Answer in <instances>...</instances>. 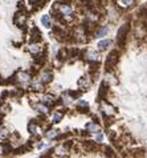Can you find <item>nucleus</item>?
<instances>
[{
    "mask_svg": "<svg viewBox=\"0 0 147 158\" xmlns=\"http://www.w3.org/2000/svg\"><path fill=\"white\" fill-rule=\"evenodd\" d=\"M108 32H109V29H108V28H106V27H103V28H99V29H98L97 32H96V36H97V37H103V36H105Z\"/></svg>",
    "mask_w": 147,
    "mask_h": 158,
    "instance_id": "10",
    "label": "nucleus"
},
{
    "mask_svg": "<svg viewBox=\"0 0 147 158\" xmlns=\"http://www.w3.org/2000/svg\"><path fill=\"white\" fill-rule=\"evenodd\" d=\"M145 154H146L145 149H139V150H135V151H134L133 156L135 157V158H143V157H145Z\"/></svg>",
    "mask_w": 147,
    "mask_h": 158,
    "instance_id": "12",
    "label": "nucleus"
},
{
    "mask_svg": "<svg viewBox=\"0 0 147 158\" xmlns=\"http://www.w3.org/2000/svg\"><path fill=\"white\" fill-rule=\"evenodd\" d=\"M52 80H53V73H52L50 70H47V72L42 73V76H41V82L42 84H49Z\"/></svg>",
    "mask_w": 147,
    "mask_h": 158,
    "instance_id": "5",
    "label": "nucleus"
},
{
    "mask_svg": "<svg viewBox=\"0 0 147 158\" xmlns=\"http://www.w3.org/2000/svg\"><path fill=\"white\" fill-rule=\"evenodd\" d=\"M111 40H102V41H99V43H98V51H101V52H102V51H106V49H108L109 48V46L110 45H111Z\"/></svg>",
    "mask_w": 147,
    "mask_h": 158,
    "instance_id": "6",
    "label": "nucleus"
},
{
    "mask_svg": "<svg viewBox=\"0 0 147 158\" xmlns=\"http://www.w3.org/2000/svg\"><path fill=\"white\" fill-rule=\"evenodd\" d=\"M62 117H64V114L60 112V113H56V114H54V116H53V120H52V121H53V124H57V122H60Z\"/></svg>",
    "mask_w": 147,
    "mask_h": 158,
    "instance_id": "15",
    "label": "nucleus"
},
{
    "mask_svg": "<svg viewBox=\"0 0 147 158\" xmlns=\"http://www.w3.org/2000/svg\"><path fill=\"white\" fill-rule=\"evenodd\" d=\"M133 3H134V0H119V4H121L123 8L130 7V5L133 4Z\"/></svg>",
    "mask_w": 147,
    "mask_h": 158,
    "instance_id": "14",
    "label": "nucleus"
},
{
    "mask_svg": "<svg viewBox=\"0 0 147 158\" xmlns=\"http://www.w3.org/2000/svg\"><path fill=\"white\" fill-rule=\"evenodd\" d=\"M41 23L44 24L45 28H50V19H49L48 15H44V16L41 17Z\"/></svg>",
    "mask_w": 147,
    "mask_h": 158,
    "instance_id": "9",
    "label": "nucleus"
},
{
    "mask_svg": "<svg viewBox=\"0 0 147 158\" xmlns=\"http://www.w3.org/2000/svg\"><path fill=\"white\" fill-rule=\"evenodd\" d=\"M86 58L88 60H90V61H97V53L96 52H88Z\"/></svg>",
    "mask_w": 147,
    "mask_h": 158,
    "instance_id": "17",
    "label": "nucleus"
},
{
    "mask_svg": "<svg viewBox=\"0 0 147 158\" xmlns=\"http://www.w3.org/2000/svg\"><path fill=\"white\" fill-rule=\"evenodd\" d=\"M84 148L86 149L88 151H96L98 149V145L96 144V142H93V141H85L84 142Z\"/></svg>",
    "mask_w": 147,
    "mask_h": 158,
    "instance_id": "7",
    "label": "nucleus"
},
{
    "mask_svg": "<svg viewBox=\"0 0 147 158\" xmlns=\"http://www.w3.org/2000/svg\"><path fill=\"white\" fill-rule=\"evenodd\" d=\"M103 113H105V114H110V116H111V114L115 113V110H114V108L110 106V105H105V106H103Z\"/></svg>",
    "mask_w": 147,
    "mask_h": 158,
    "instance_id": "11",
    "label": "nucleus"
},
{
    "mask_svg": "<svg viewBox=\"0 0 147 158\" xmlns=\"http://www.w3.org/2000/svg\"><path fill=\"white\" fill-rule=\"evenodd\" d=\"M78 106H81V108H85V106H88V102H86V101H82V100H81V101L78 102Z\"/></svg>",
    "mask_w": 147,
    "mask_h": 158,
    "instance_id": "19",
    "label": "nucleus"
},
{
    "mask_svg": "<svg viewBox=\"0 0 147 158\" xmlns=\"http://www.w3.org/2000/svg\"><path fill=\"white\" fill-rule=\"evenodd\" d=\"M86 129L89 130V132H97L98 130V125L96 122H89L86 125Z\"/></svg>",
    "mask_w": 147,
    "mask_h": 158,
    "instance_id": "13",
    "label": "nucleus"
},
{
    "mask_svg": "<svg viewBox=\"0 0 147 158\" xmlns=\"http://www.w3.org/2000/svg\"><path fill=\"white\" fill-rule=\"evenodd\" d=\"M78 85L81 86V88L88 89V88H89V85H90V81H89L88 77H81V79L78 80Z\"/></svg>",
    "mask_w": 147,
    "mask_h": 158,
    "instance_id": "8",
    "label": "nucleus"
},
{
    "mask_svg": "<svg viewBox=\"0 0 147 158\" xmlns=\"http://www.w3.org/2000/svg\"><path fill=\"white\" fill-rule=\"evenodd\" d=\"M19 80L21 82H27V81H29V74L28 73H20V77H19Z\"/></svg>",
    "mask_w": 147,
    "mask_h": 158,
    "instance_id": "16",
    "label": "nucleus"
},
{
    "mask_svg": "<svg viewBox=\"0 0 147 158\" xmlns=\"http://www.w3.org/2000/svg\"><path fill=\"white\" fill-rule=\"evenodd\" d=\"M130 31V24L126 23L123 24L118 31V35H117V43L119 46H123L125 43H126V39H127V33Z\"/></svg>",
    "mask_w": 147,
    "mask_h": 158,
    "instance_id": "2",
    "label": "nucleus"
},
{
    "mask_svg": "<svg viewBox=\"0 0 147 158\" xmlns=\"http://www.w3.org/2000/svg\"><path fill=\"white\" fill-rule=\"evenodd\" d=\"M102 138H103L102 134H97V142H101L102 141Z\"/></svg>",
    "mask_w": 147,
    "mask_h": 158,
    "instance_id": "20",
    "label": "nucleus"
},
{
    "mask_svg": "<svg viewBox=\"0 0 147 158\" xmlns=\"http://www.w3.org/2000/svg\"><path fill=\"white\" fill-rule=\"evenodd\" d=\"M70 145H72V142H65L64 145H60L59 148H56V153L59 154V156H66L69 151Z\"/></svg>",
    "mask_w": 147,
    "mask_h": 158,
    "instance_id": "3",
    "label": "nucleus"
},
{
    "mask_svg": "<svg viewBox=\"0 0 147 158\" xmlns=\"http://www.w3.org/2000/svg\"><path fill=\"white\" fill-rule=\"evenodd\" d=\"M108 84L103 81L101 84V88H99V92H98V100H105V96L108 93Z\"/></svg>",
    "mask_w": 147,
    "mask_h": 158,
    "instance_id": "4",
    "label": "nucleus"
},
{
    "mask_svg": "<svg viewBox=\"0 0 147 158\" xmlns=\"http://www.w3.org/2000/svg\"><path fill=\"white\" fill-rule=\"evenodd\" d=\"M118 58H119V52L117 51V49L111 51L108 55V57H106V63H105V68H106V70H108V72H110V70H111L113 68L117 65Z\"/></svg>",
    "mask_w": 147,
    "mask_h": 158,
    "instance_id": "1",
    "label": "nucleus"
},
{
    "mask_svg": "<svg viewBox=\"0 0 147 158\" xmlns=\"http://www.w3.org/2000/svg\"><path fill=\"white\" fill-rule=\"evenodd\" d=\"M29 51L33 52V53H37V52L40 51V48H39V46H36V45H30L29 46Z\"/></svg>",
    "mask_w": 147,
    "mask_h": 158,
    "instance_id": "18",
    "label": "nucleus"
}]
</instances>
